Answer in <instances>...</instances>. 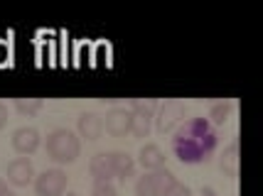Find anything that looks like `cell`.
Wrapping results in <instances>:
<instances>
[{
    "label": "cell",
    "instance_id": "obj_1",
    "mask_svg": "<svg viewBox=\"0 0 263 196\" xmlns=\"http://www.w3.org/2000/svg\"><path fill=\"white\" fill-rule=\"evenodd\" d=\"M219 145L217 127L206 118H190L177 127L172 135V152L184 164H202L206 162Z\"/></svg>",
    "mask_w": 263,
    "mask_h": 196
},
{
    "label": "cell",
    "instance_id": "obj_2",
    "mask_svg": "<svg viewBox=\"0 0 263 196\" xmlns=\"http://www.w3.org/2000/svg\"><path fill=\"white\" fill-rule=\"evenodd\" d=\"M45 147L49 160H54L57 164H71V162L79 160L81 155V140L69 127H54V130L47 133Z\"/></svg>",
    "mask_w": 263,
    "mask_h": 196
},
{
    "label": "cell",
    "instance_id": "obj_3",
    "mask_svg": "<svg viewBox=\"0 0 263 196\" xmlns=\"http://www.w3.org/2000/svg\"><path fill=\"white\" fill-rule=\"evenodd\" d=\"M177 184V177L162 167L158 172H145L136 182V196H165L172 186Z\"/></svg>",
    "mask_w": 263,
    "mask_h": 196
},
{
    "label": "cell",
    "instance_id": "obj_4",
    "mask_svg": "<svg viewBox=\"0 0 263 196\" xmlns=\"http://www.w3.org/2000/svg\"><path fill=\"white\" fill-rule=\"evenodd\" d=\"M184 116H187V105L180 101V98H165L162 103H158V111H155V127L158 133H172L175 127H180L184 123Z\"/></svg>",
    "mask_w": 263,
    "mask_h": 196
},
{
    "label": "cell",
    "instance_id": "obj_5",
    "mask_svg": "<svg viewBox=\"0 0 263 196\" xmlns=\"http://www.w3.org/2000/svg\"><path fill=\"white\" fill-rule=\"evenodd\" d=\"M67 184H69V177L64 169L59 167H52V169H45L42 174L34 177V194L37 196H64L67 194Z\"/></svg>",
    "mask_w": 263,
    "mask_h": 196
},
{
    "label": "cell",
    "instance_id": "obj_6",
    "mask_svg": "<svg viewBox=\"0 0 263 196\" xmlns=\"http://www.w3.org/2000/svg\"><path fill=\"white\" fill-rule=\"evenodd\" d=\"M103 120V130L111 135V138H126L130 135V123H133V111L123 108V105H114L106 111Z\"/></svg>",
    "mask_w": 263,
    "mask_h": 196
},
{
    "label": "cell",
    "instance_id": "obj_7",
    "mask_svg": "<svg viewBox=\"0 0 263 196\" xmlns=\"http://www.w3.org/2000/svg\"><path fill=\"white\" fill-rule=\"evenodd\" d=\"M5 177H8V184L12 186H30L34 182V167L30 157H15L8 162L5 167Z\"/></svg>",
    "mask_w": 263,
    "mask_h": 196
},
{
    "label": "cell",
    "instance_id": "obj_8",
    "mask_svg": "<svg viewBox=\"0 0 263 196\" xmlns=\"http://www.w3.org/2000/svg\"><path fill=\"white\" fill-rule=\"evenodd\" d=\"M12 150L17 152L20 157H27V155H32V152H37V147H40V142H42V135H40V130L32 125H23L17 127L15 133H12Z\"/></svg>",
    "mask_w": 263,
    "mask_h": 196
},
{
    "label": "cell",
    "instance_id": "obj_9",
    "mask_svg": "<svg viewBox=\"0 0 263 196\" xmlns=\"http://www.w3.org/2000/svg\"><path fill=\"white\" fill-rule=\"evenodd\" d=\"M77 130H79V138L89 140V142L101 140V135H103L101 116H99V113H93V111H84V113L77 118Z\"/></svg>",
    "mask_w": 263,
    "mask_h": 196
},
{
    "label": "cell",
    "instance_id": "obj_10",
    "mask_svg": "<svg viewBox=\"0 0 263 196\" xmlns=\"http://www.w3.org/2000/svg\"><path fill=\"white\" fill-rule=\"evenodd\" d=\"M108 162H111V169H114V177L118 182L126 184L130 177H136V160L128 155V152H121V150H114L108 152Z\"/></svg>",
    "mask_w": 263,
    "mask_h": 196
},
{
    "label": "cell",
    "instance_id": "obj_11",
    "mask_svg": "<svg viewBox=\"0 0 263 196\" xmlns=\"http://www.w3.org/2000/svg\"><path fill=\"white\" fill-rule=\"evenodd\" d=\"M165 152H162L160 145H155V142H145L143 147H140V152H138V162L136 164H140L145 172H158V169H162L165 167Z\"/></svg>",
    "mask_w": 263,
    "mask_h": 196
},
{
    "label": "cell",
    "instance_id": "obj_12",
    "mask_svg": "<svg viewBox=\"0 0 263 196\" xmlns=\"http://www.w3.org/2000/svg\"><path fill=\"white\" fill-rule=\"evenodd\" d=\"M89 172L93 177V184L99 182H114V169H111V162H108V152H99L89 160Z\"/></svg>",
    "mask_w": 263,
    "mask_h": 196
},
{
    "label": "cell",
    "instance_id": "obj_13",
    "mask_svg": "<svg viewBox=\"0 0 263 196\" xmlns=\"http://www.w3.org/2000/svg\"><path fill=\"white\" fill-rule=\"evenodd\" d=\"M221 172L229 177L231 182L239 179V140H231L221 152Z\"/></svg>",
    "mask_w": 263,
    "mask_h": 196
},
{
    "label": "cell",
    "instance_id": "obj_14",
    "mask_svg": "<svg viewBox=\"0 0 263 196\" xmlns=\"http://www.w3.org/2000/svg\"><path fill=\"white\" fill-rule=\"evenodd\" d=\"M231 113H234V101H219V103H214L209 108V118H206V120H209L214 127L227 125Z\"/></svg>",
    "mask_w": 263,
    "mask_h": 196
},
{
    "label": "cell",
    "instance_id": "obj_15",
    "mask_svg": "<svg viewBox=\"0 0 263 196\" xmlns=\"http://www.w3.org/2000/svg\"><path fill=\"white\" fill-rule=\"evenodd\" d=\"M15 111L20 113V116L25 118H32L37 116L40 111H42V105H45V101L42 98H15Z\"/></svg>",
    "mask_w": 263,
    "mask_h": 196
},
{
    "label": "cell",
    "instance_id": "obj_16",
    "mask_svg": "<svg viewBox=\"0 0 263 196\" xmlns=\"http://www.w3.org/2000/svg\"><path fill=\"white\" fill-rule=\"evenodd\" d=\"M153 130V118L143 116V113H133V123H130V135L136 138H148Z\"/></svg>",
    "mask_w": 263,
    "mask_h": 196
},
{
    "label": "cell",
    "instance_id": "obj_17",
    "mask_svg": "<svg viewBox=\"0 0 263 196\" xmlns=\"http://www.w3.org/2000/svg\"><path fill=\"white\" fill-rule=\"evenodd\" d=\"M130 111H133V113H143V116L155 118L158 101H155V98H133V101H130Z\"/></svg>",
    "mask_w": 263,
    "mask_h": 196
},
{
    "label": "cell",
    "instance_id": "obj_18",
    "mask_svg": "<svg viewBox=\"0 0 263 196\" xmlns=\"http://www.w3.org/2000/svg\"><path fill=\"white\" fill-rule=\"evenodd\" d=\"M91 196H118V189L114 186V182H99L93 184Z\"/></svg>",
    "mask_w": 263,
    "mask_h": 196
},
{
    "label": "cell",
    "instance_id": "obj_19",
    "mask_svg": "<svg viewBox=\"0 0 263 196\" xmlns=\"http://www.w3.org/2000/svg\"><path fill=\"white\" fill-rule=\"evenodd\" d=\"M165 196H192V189H190L187 184H182V182H177V184L172 186Z\"/></svg>",
    "mask_w": 263,
    "mask_h": 196
},
{
    "label": "cell",
    "instance_id": "obj_20",
    "mask_svg": "<svg viewBox=\"0 0 263 196\" xmlns=\"http://www.w3.org/2000/svg\"><path fill=\"white\" fill-rule=\"evenodd\" d=\"M5 125H8V105L0 101V130H3Z\"/></svg>",
    "mask_w": 263,
    "mask_h": 196
},
{
    "label": "cell",
    "instance_id": "obj_21",
    "mask_svg": "<svg viewBox=\"0 0 263 196\" xmlns=\"http://www.w3.org/2000/svg\"><path fill=\"white\" fill-rule=\"evenodd\" d=\"M0 196H15V191L8 186V182H5L3 177H0Z\"/></svg>",
    "mask_w": 263,
    "mask_h": 196
},
{
    "label": "cell",
    "instance_id": "obj_22",
    "mask_svg": "<svg viewBox=\"0 0 263 196\" xmlns=\"http://www.w3.org/2000/svg\"><path fill=\"white\" fill-rule=\"evenodd\" d=\"M199 196H217V189H214V186H202V189H199Z\"/></svg>",
    "mask_w": 263,
    "mask_h": 196
},
{
    "label": "cell",
    "instance_id": "obj_23",
    "mask_svg": "<svg viewBox=\"0 0 263 196\" xmlns=\"http://www.w3.org/2000/svg\"><path fill=\"white\" fill-rule=\"evenodd\" d=\"M5 54H8V45H3V42H0V64L5 61Z\"/></svg>",
    "mask_w": 263,
    "mask_h": 196
},
{
    "label": "cell",
    "instance_id": "obj_24",
    "mask_svg": "<svg viewBox=\"0 0 263 196\" xmlns=\"http://www.w3.org/2000/svg\"><path fill=\"white\" fill-rule=\"evenodd\" d=\"M64 196H81V194H77V191H67Z\"/></svg>",
    "mask_w": 263,
    "mask_h": 196
},
{
    "label": "cell",
    "instance_id": "obj_25",
    "mask_svg": "<svg viewBox=\"0 0 263 196\" xmlns=\"http://www.w3.org/2000/svg\"><path fill=\"white\" fill-rule=\"evenodd\" d=\"M231 196H236V194H231Z\"/></svg>",
    "mask_w": 263,
    "mask_h": 196
}]
</instances>
